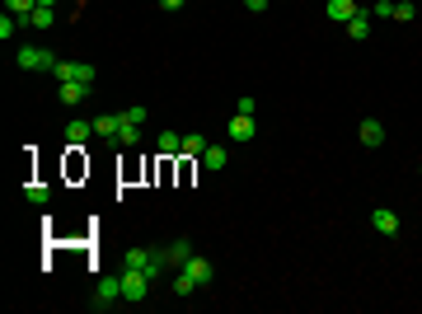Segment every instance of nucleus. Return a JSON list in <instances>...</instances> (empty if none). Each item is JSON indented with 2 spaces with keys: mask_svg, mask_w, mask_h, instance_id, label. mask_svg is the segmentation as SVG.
I'll use <instances>...</instances> for the list:
<instances>
[{
  "mask_svg": "<svg viewBox=\"0 0 422 314\" xmlns=\"http://www.w3.org/2000/svg\"><path fill=\"white\" fill-rule=\"evenodd\" d=\"M118 127H122V113H104V117H94V131L118 146Z\"/></svg>",
  "mask_w": 422,
  "mask_h": 314,
  "instance_id": "nucleus-13",
  "label": "nucleus"
},
{
  "mask_svg": "<svg viewBox=\"0 0 422 314\" xmlns=\"http://www.w3.org/2000/svg\"><path fill=\"white\" fill-rule=\"evenodd\" d=\"M146 262H151V249H127V254H122V267H136V272H146Z\"/></svg>",
  "mask_w": 422,
  "mask_h": 314,
  "instance_id": "nucleus-20",
  "label": "nucleus"
},
{
  "mask_svg": "<svg viewBox=\"0 0 422 314\" xmlns=\"http://www.w3.org/2000/svg\"><path fill=\"white\" fill-rule=\"evenodd\" d=\"M89 89H94V85H80V80H66V85H56V99H61L66 108H80L85 99H89Z\"/></svg>",
  "mask_w": 422,
  "mask_h": 314,
  "instance_id": "nucleus-6",
  "label": "nucleus"
},
{
  "mask_svg": "<svg viewBox=\"0 0 422 314\" xmlns=\"http://www.w3.org/2000/svg\"><path fill=\"white\" fill-rule=\"evenodd\" d=\"M184 272L192 277V282H197V287H211V277H216V267H211V262L202 258V254H192V258L184 262Z\"/></svg>",
  "mask_w": 422,
  "mask_h": 314,
  "instance_id": "nucleus-7",
  "label": "nucleus"
},
{
  "mask_svg": "<svg viewBox=\"0 0 422 314\" xmlns=\"http://www.w3.org/2000/svg\"><path fill=\"white\" fill-rule=\"evenodd\" d=\"M24 192H28V202H38V207H43L47 197H52V188H47V183H28Z\"/></svg>",
  "mask_w": 422,
  "mask_h": 314,
  "instance_id": "nucleus-24",
  "label": "nucleus"
},
{
  "mask_svg": "<svg viewBox=\"0 0 422 314\" xmlns=\"http://www.w3.org/2000/svg\"><path fill=\"white\" fill-rule=\"evenodd\" d=\"M122 300V277H99V287H94V310H113Z\"/></svg>",
  "mask_w": 422,
  "mask_h": 314,
  "instance_id": "nucleus-4",
  "label": "nucleus"
},
{
  "mask_svg": "<svg viewBox=\"0 0 422 314\" xmlns=\"http://www.w3.org/2000/svg\"><path fill=\"white\" fill-rule=\"evenodd\" d=\"M146 117H151V108H146V104H132V108H127V122H136V127H146Z\"/></svg>",
  "mask_w": 422,
  "mask_h": 314,
  "instance_id": "nucleus-26",
  "label": "nucleus"
},
{
  "mask_svg": "<svg viewBox=\"0 0 422 314\" xmlns=\"http://www.w3.org/2000/svg\"><path fill=\"white\" fill-rule=\"evenodd\" d=\"M192 291H197V282L179 267V272H174V295H179V300H192Z\"/></svg>",
  "mask_w": 422,
  "mask_h": 314,
  "instance_id": "nucleus-19",
  "label": "nucleus"
},
{
  "mask_svg": "<svg viewBox=\"0 0 422 314\" xmlns=\"http://www.w3.org/2000/svg\"><path fill=\"white\" fill-rule=\"evenodd\" d=\"M244 10H254V14H258V10H267V0H244Z\"/></svg>",
  "mask_w": 422,
  "mask_h": 314,
  "instance_id": "nucleus-28",
  "label": "nucleus"
},
{
  "mask_svg": "<svg viewBox=\"0 0 422 314\" xmlns=\"http://www.w3.org/2000/svg\"><path fill=\"white\" fill-rule=\"evenodd\" d=\"M254 136H258V122L249 113H235L230 117V141H254Z\"/></svg>",
  "mask_w": 422,
  "mask_h": 314,
  "instance_id": "nucleus-10",
  "label": "nucleus"
},
{
  "mask_svg": "<svg viewBox=\"0 0 422 314\" xmlns=\"http://www.w3.org/2000/svg\"><path fill=\"white\" fill-rule=\"evenodd\" d=\"M19 24L33 28V33H43V28H52V24H56V10H52V5H38V10H33V14H24Z\"/></svg>",
  "mask_w": 422,
  "mask_h": 314,
  "instance_id": "nucleus-9",
  "label": "nucleus"
},
{
  "mask_svg": "<svg viewBox=\"0 0 422 314\" xmlns=\"http://www.w3.org/2000/svg\"><path fill=\"white\" fill-rule=\"evenodd\" d=\"M347 38H357V43H362V38H370V14H366V10H362L357 19H347Z\"/></svg>",
  "mask_w": 422,
  "mask_h": 314,
  "instance_id": "nucleus-18",
  "label": "nucleus"
},
{
  "mask_svg": "<svg viewBox=\"0 0 422 314\" xmlns=\"http://www.w3.org/2000/svg\"><path fill=\"white\" fill-rule=\"evenodd\" d=\"M418 5H422V0H418Z\"/></svg>",
  "mask_w": 422,
  "mask_h": 314,
  "instance_id": "nucleus-31",
  "label": "nucleus"
},
{
  "mask_svg": "<svg viewBox=\"0 0 422 314\" xmlns=\"http://www.w3.org/2000/svg\"><path fill=\"white\" fill-rule=\"evenodd\" d=\"M5 10L24 19V14H33V10H38V0H5Z\"/></svg>",
  "mask_w": 422,
  "mask_h": 314,
  "instance_id": "nucleus-23",
  "label": "nucleus"
},
{
  "mask_svg": "<svg viewBox=\"0 0 422 314\" xmlns=\"http://www.w3.org/2000/svg\"><path fill=\"white\" fill-rule=\"evenodd\" d=\"M52 76H56V85H66V80H80V85H94V66L89 61H56L52 66Z\"/></svg>",
  "mask_w": 422,
  "mask_h": 314,
  "instance_id": "nucleus-3",
  "label": "nucleus"
},
{
  "mask_svg": "<svg viewBox=\"0 0 422 314\" xmlns=\"http://www.w3.org/2000/svg\"><path fill=\"white\" fill-rule=\"evenodd\" d=\"M132 146H141V127L127 122V113H122V127H118V146L113 150H132Z\"/></svg>",
  "mask_w": 422,
  "mask_h": 314,
  "instance_id": "nucleus-12",
  "label": "nucleus"
},
{
  "mask_svg": "<svg viewBox=\"0 0 422 314\" xmlns=\"http://www.w3.org/2000/svg\"><path fill=\"white\" fill-rule=\"evenodd\" d=\"M418 14V0H395V19H413Z\"/></svg>",
  "mask_w": 422,
  "mask_h": 314,
  "instance_id": "nucleus-25",
  "label": "nucleus"
},
{
  "mask_svg": "<svg viewBox=\"0 0 422 314\" xmlns=\"http://www.w3.org/2000/svg\"><path fill=\"white\" fill-rule=\"evenodd\" d=\"M370 230H375V235H385V239H395L403 225H399V216L390 207H375V211H370Z\"/></svg>",
  "mask_w": 422,
  "mask_h": 314,
  "instance_id": "nucleus-5",
  "label": "nucleus"
},
{
  "mask_svg": "<svg viewBox=\"0 0 422 314\" xmlns=\"http://www.w3.org/2000/svg\"><path fill=\"white\" fill-rule=\"evenodd\" d=\"M188 258H192V244H188V239H174V244H169V262H174V272H179Z\"/></svg>",
  "mask_w": 422,
  "mask_h": 314,
  "instance_id": "nucleus-17",
  "label": "nucleus"
},
{
  "mask_svg": "<svg viewBox=\"0 0 422 314\" xmlns=\"http://www.w3.org/2000/svg\"><path fill=\"white\" fill-rule=\"evenodd\" d=\"M235 113H249V117H254V113H258V104H254V94H244V99L235 104Z\"/></svg>",
  "mask_w": 422,
  "mask_h": 314,
  "instance_id": "nucleus-27",
  "label": "nucleus"
},
{
  "mask_svg": "<svg viewBox=\"0 0 422 314\" xmlns=\"http://www.w3.org/2000/svg\"><path fill=\"white\" fill-rule=\"evenodd\" d=\"M207 146H211L207 136H184V155H188V159H202V150H207Z\"/></svg>",
  "mask_w": 422,
  "mask_h": 314,
  "instance_id": "nucleus-21",
  "label": "nucleus"
},
{
  "mask_svg": "<svg viewBox=\"0 0 422 314\" xmlns=\"http://www.w3.org/2000/svg\"><path fill=\"white\" fill-rule=\"evenodd\" d=\"M362 10H357V0H329V19L333 24H347V19H357Z\"/></svg>",
  "mask_w": 422,
  "mask_h": 314,
  "instance_id": "nucleus-15",
  "label": "nucleus"
},
{
  "mask_svg": "<svg viewBox=\"0 0 422 314\" xmlns=\"http://www.w3.org/2000/svg\"><path fill=\"white\" fill-rule=\"evenodd\" d=\"M179 5H184V0H159V10H179Z\"/></svg>",
  "mask_w": 422,
  "mask_h": 314,
  "instance_id": "nucleus-29",
  "label": "nucleus"
},
{
  "mask_svg": "<svg viewBox=\"0 0 422 314\" xmlns=\"http://www.w3.org/2000/svg\"><path fill=\"white\" fill-rule=\"evenodd\" d=\"M89 136H99V131H94V122H85V117H71V122H66V141H71V150H80Z\"/></svg>",
  "mask_w": 422,
  "mask_h": 314,
  "instance_id": "nucleus-8",
  "label": "nucleus"
},
{
  "mask_svg": "<svg viewBox=\"0 0 422 314\" xmlns=\"http://www.w3.org/2000/svg\"><path fill=\"white\" fill-rule=\"evenodd\" d=\"M151 277L146 272H136V267H122V300H132V305H141L146 295H151Z\"/></svg>",
  "mask_w": 422,
  "mask_h": 314,
  "instance_id": "nucleus-2",
  "label": "nucleus"
},
{
  "mask_svg": "<svg viewBox=\"0 0 422 314\" xmlns=\"http://www.w3.org/2000/svg\"><path fill=\"white\" fill-rule=\"evenodd\" d=\"M14 61H19V71H47V76H52V66H56V56L47 47H33V43H24L14 52Z\"/></svg>",
  "mask_w": 422,
  "mask_h": 314,
  "instance_id": "nucleus-1",
  "label": "nucleus"
},
{
  "mask_svg": "<svg viewBox=\"0 0 422 314\" xmlns=\"http://www.w3.org/2000/svg\"><path fill=\"white\" fill-rule=\"evenodd\" d=\"M202 164H207L211 174H221V169L230 164V146H207V150H202Z\"/></svg>",
  "mask_w": 422,
  "mask_h": 314,
  "instance_id": "nucleus-14",
  "label": "nucleus"
},
{
  "mask_svg": "<svg viewBox=\"0 0 422 314\" xmlns=\"http://www.w3.org/2000/svg\"><path fill=\"white\" fill-rule=\"evenodd\" d=\"M366 14H370V19H395V0H375Z\"/></svg>",
  "mask_w": 422,
  "mask_h": 314,
  "instance_id": "nucleus-22",
  "label": "nucleus"
},
{
  "mask_svg": "<svg viewBox=\"0 0 422 314\" xmlns=\"http://www.w3.org/2000/svg\"><path fill=\"white\" fill-rule=\"evenodd\" d=\"M155 150H159V159H174V155H184V136H179V131H159Z\"/></svg>",
  "mask_w": 422,
  "mask_h": 314,
  "instance_id": "nucleus-11",
  "label": "nucleus"
},
{
  "mask_svg": "<svg viewBox=\"0 0 422 314\" xmlns=\"http://www.w3.org/2000/svg\"><path fill=\"white\" fill-rule=\"evenodd\" d=\"M362 146H370V150H375V146H385V122L366 117V122H362Z\"/></svg>",
  "mask_w": 422,
  "mask_h": 314,
  "instance_id": "nucleus-16",
  "label": "nucleus"
},
{
  "mask_svg": "<svg viewBox=\"0 0 422 314\" xmlns=\"http://www.w3.org/2000/svg\"><path fill=\"white\" fill-rule=\"evenodd\" d=\"M38 5H52V0H38Z\"/></svg>",
  "mask_w": 422,
  "mask_h": 314,
  "instance_id": "nucleus-30",
  "label": "nucleus"
}]
</instances>
